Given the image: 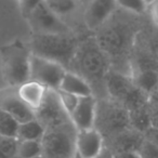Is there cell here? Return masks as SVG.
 Masks as SVG:
<instances>
[{
  "instance_id": "1",
  "label": "cell",
  "mask_w": 158,
  "mask_h": 158,
  "mask_svg": "<svg viewBox=\"0 0 158 158\" xmlns=\"http://www.w3.org/2000/svg\"><path fill=\"white\" fill-rule=\"evenodd\" d=\"M133 14L118 9L97 31L98 44L110 60V69L132 77L130 60L139 34Z\"/></svg>"
},
{
  "instance_id": "2",
  "label": "cell",
  "mask_w": 158,
  "mask_h": 158,
  "mask_svg": "<svg viewBox=\"0 0 158 158\" xmlns=\"http://www.w3.org/2000/svg\"><path fill=\"white\" fill-rule=\"evenodd\" d=\"M110 70V63L105 53L98 44L95 37L80 40L77 52L67 72H72L84 78L92 88L93 94L95 88L97 99L107 97L105 89V77Z\"/></svg>"
},
{
  "instance_id": "3",
  "label": "cell",
  "mask_w": 158,
  "mask_h": 158,
  "mask_svg": "<svg viewBox=\"0 0 158 158\" xmlns=\"http://www.w3.org/2000/svg\"><path fill=\"white\" fill-rule=\"evenodd\" d=\"M80 40L74 34L33 35L29 49L33 55L59 63L68 70Z\"/></svg>"
},
{
  "instance_id": "4",
  "label": "cell",
  "mask_w": 158,
  "mask_h": 158,
  "mask_svg": "<svg viewBox=\"0 0 158 158\" xmlns=\"http://www.w3.org/2000/svg\"><path fill=\"white\" fill-rule=\"evenodd\" d=\"M31 57L29 46L21 40H15L0 49L1 70L9 87L19 88L29 81Z\"/></svg>"
},
{
  "instance_id": "5",
  "label": "cell",
  "mask_w": 158,
  "mask_h": 158,
  "mask_svg": "<svg viewBox=\"0 0 158 158\" xmlns=\"http://www.w3.org/2000/svg\"><path fill=\"white\" fill-rule=\"evenodd\" d=\"M94 129L102 134L104 141L132 129L129 112L121 104L113 101L110 98L99 99L97 104Z\"/></svg>"
},
{
  "instance_id": "6",
  "label": "cell",
  "mask_w": 158,
  "mask_h": 158,
  "mask_svg": "<svg viewBox=\"0 0 158 158\" xmlns=\"http://www.w3.org/2000/svg\"><path fill=\"white\" fill-rule=\"evenodd\" d=\"M77 133L72 121L46 129L41 140L44 158H74L77 154Z\"/></svg>"
},
{
  "instance_id": "7",
  "label": "cell",
  "mask_w": 158,
  "mask_h": 158,
  "mask_svg": "<svg viewBox=\"0 0 158 158\" xmlns=\"http://www.w3.org/2000/svg\"><path fill=\"white\" fill-rule=\"evenodd\" d=\"M34 35H62L73 31L48 8L44 1H38L31 13L25 18Z\"/></svg>"
},
{
  "instance_id": "8",
  "label": "cell",
  "mask_w": 158,
  "mask_h": 158,
  "mask_svg": "<svg viewBox=\"0 0 158 158\" xmlns=\"http://www.w3.org/2000/svg\"><path fill=\"white\" fill-rule=\"evenodd\" d=\"M66 73V68L59 63L31 54L29 81L38 82L49 90L57 91Z\"/></svg>"
},
{
  "instance_id": "9",
  "label": "cell",
  "mask_w": 158,
  "mask_h": 158,
  "mask_svg": "<svg viewBox=\"0 0 158 158\" xmlns=\"http://www.w3.org/2000/svg\"><path fill=\"white\" fill-rule=\"evenodd\" d=\"M35 119H37L46 129L70 120L69 115L66 113L62 105L57 91L49 89L47 90L41 106L35 110Z\"/></svg>"
},
{
  "instance_id": "10",
  "label": "cell",
  "mask_w": 158,
  "mask_h": 158,
  "mask_svg": "<svg viewBox=\"0 0 158 158\" xmlns=\"http://www.w3.org/2000/svg\"><path fill=\"white\" fill-rule=\"evenodd\" d=\"M118 9L117 1H108V0H94L85 2L84 21L86 27L89 31H98L115 13Z\"/></svg>"
},
{
  "instance_id": "11",
  "label": "cell",
  "mask_w": 158,
  "mask_h": 158,
  "mask_svg": "<svg viewBox=\"0 0 158 158\" xmlns=\"http://www.w3.org/2000/svg\"><path fill=\"white\" fill-rule=\"evenodd\" d=\"M0 110L8 113L19 123L35 119V112L21 99L18 88L8 87L0 90Z\"/></svg>"
},
{
  "instance_id": "12",
  "label": "cell",
  "mask_w": 158,
  "mask_h": 158,
  "mask_svg": "<svg viewBox=\"0 0 158 158\" xmlns=\"http://www.w3.org/2000/svg\"><path fill=\"white\" fill-rule=\"evenodd\" d=\"M135 88L132 77L110 69L105 77V89L110 100L123 105L130 93Z\"/></svg>"
},
{
  "instance_id": "13",
  "label": "cell",
  "mask_w": 158,
  "mask_h": 158,
  "mask_svg": "<svg viewBox=\"0 0 158 158\" xmlns=\"http://www.w3.org/2000/svg\"><path fill=\"white\" fill-rule=\"evenodd\" d=\"M98 99L94 95L80 98L76 110L69 116L70 121L78 131L94 129Z\"/></svg>"
},
{
  "instance_id": "14",
  "label": "cell",
  "mask_w": 158,
  "mask_h": 158,
  "mask_svg": "<svg viewBox=\"0 0 158 158\" xmlns=\"http://www.w3.org/2000/svg\"><path fill=\"white\" fill-rule=\"evenodd\" d=\"M144 135L142 133L133 129H129L113 138L107 139L104 141V143L105 147L110 149L112 154L130 153V152L139 153L144 143Z\"/></svg>"
},
{
  "instance_id": "15",
  "label": "cell",
  "mask_w": 158,
  "mask_h": 158,
  "mask_svg": "<svg viewBox=\"0 0 158 158\" xmlns=\"http://www.w3.org/2000/svg\"><path fill=\"white\" fill-rule=\"evenodd\" d=\"M77 154L81 158H95L105 147L104 138L98 130L90 129L77 133Z\"/></svg>"
},
{
  "instance_id": "16",
  "label": "cell",
  "mask_w": 158,
  "mask_h": 158,
  "mask_svg": "<svg viewBox=\"0 0 158 158\" xmlns=\"http://www.w3.org/2000/svg\"><path fill=\"white\" fill-rule=\"evenodd\" d=\"M48 89L35 81H27L18 88L21 99L35 112L41 106Z\"/></svg>"
},
{
  "instance_id": "17",
  "label": "cell",
  "mask_w": 158,
  "mask_h": 158,
  "mask_svg": "<svg viewBox=\"0 0 158 158\" xmlns=\"http://www.w3.org/2000/svg\"><path fill=\"white\" fill-rule=\"evenodd\" d=\"M59 90L70 93L78 98H87L94 95L90 85L84 78L72 72H67L65 74Z\"/></svg>"
},
{
  "instance_id": "18",
  "label": "cell",
  "mask_w": 158,
  "mask_h": 158,
  "mask_svg": "<svg viewBox=\"0 0 158 158\" xmlns=\"http://www.w3.org/2000/svg\"><path fill=\"white\" fill-rule=\"evenodd\" d=\"M46 132V128L37 120L33 119L24 123H20L18 131V141H37L41 142Z\"/></svg>"
},
{
  "instance_id": "19",
  "label": "cell",
  "mask_w": 158,
  "mask_h": 158,
  "mask_svg": "<svg viewBox=\"0 0 158 158\" xmlns=\"http://www.w3.org/2000/svg\"><path fill=\"white\" fill-rule=\"evenodd\" d=\"M48 8L57 15L62 21L63 18L73 15L80 8H84L85 2H78L73 0H53V1H44Z\"/></svg>"
},
{
  "instance_id": "20",
  "label": "cell",
  "mask_w": 158,
  "mask_h": 158,
  "mask_svg": "<svg viewBox=\"0 0 158 158\" xmlns=\"http://www.w3.org/2000/svg\"><path fill=\"white\" fill-rule=\"evenodd\" d=\"M132 80L139 89L149 95L158 85V72L157 70H142V72L134 73L132 74Z\"/></svg>"
},
{
  "instance_id": "21",
  "label": "cell",
  "mask_w": 158,
  "mask_h": 158,
  "mask_svg": "<svg viewBox=\"0 0 158 158\" xmlns=\"http://www.w3.org/2000/svg\"><path fill=\"white\" fill-rule=\"evenodd\" d=\"M130 125L131 128L140 133L144 134L151 128V118H149V105L146 107L139 108L129 112Z\"/></svg>"
},
{
  "instance_id": "22",
  "label": "cell",
  "mask_w": 158,
  "mask_h": 158,
  "mask_svg": "<svg viewBox=\"0 0 158 158\" xmlns=\"http://www.w3.org/2000/svg\"><path fill=\"white\" fill-rule=\"evenodd\" d=\"M20 123L8 113L0 110V136L9 139L18 138ZM18 140V139H16Z\"/></svg>"
},
{
  "instance_id": "23",
  "label": "cell",
  "mask_w": 158,
  "mask_h": 158,
  "mask_svg": "<svg viewBox=\"0 0 158 158\" xmlns=\"http://www.w3.org/2000/svg\"><path fill=\"white\" fill-rule=\"evenodd\" d=\"M42 156L41 142L37 141H19L18 158H36Z\"/></svg>"
},
{
  "instance_id": "24",
  "label": "cell",
  "mask_w": 158,
  "mask_h": 158,
  "mask_svg": "<svg viewBox=\"0 0 158 158\" xmlns=\"http://www.w3.org/2000/svg\"><path fill=\"white\" fill-rule=\"evenodd\" d=\"M18 144L16 139L0 136V158H18Z\"/></svg>"
},
{
  "instance_id": "25",
  "label": "cell",
  "mask_w": 158,
  "mask_h": 158,
  "mask_svg": "<svg viewBox=\"0 0 158 158\" xmlns=\"http://www.w3.org/2000/svg\"><path fill=\"white\" fill-rule=\"evenodd\" d=\"M151 2L142 1V0H134V1H117V6L120 9L129 12L131 14H143L148 11Z\"/></svg>"
},
{
  "instance_id": "26",
  "label": "cell",
  "mask_w": 158,
  "mask_h": 158,
  "mask_svg": "<svg viewBox=\"0 0 158 158\" xmlns=\"http://www.w3.org/2000/svg\"><path fill=\"white\" fill-rule=\"evenodd\" d=\"M57 94H59V98H60V100H61V103H62V105H63L64 110H65L66 113L70 116L72 113L76 110L80 98L70 94V93L64 92V91H61V90H57Z\"/></svg>"
},
{
  "instance_id": "27",
  "label": "cell",
  "mask_w": 158,
  "mask_h": 158,
  "mask_svg": "<svg viewBox=\"0 0 158 158\" xmlns=\"http://www.w3.org/2000/svg\"><path fill=\"white\" fill-rule=\"evenodd\" d=\"M141 158H158V147L144 140L142 147L139 151Z\"/></svg>"
},
{
  "instance_id": "28",
  "label": "cell",
  "mask_w": 158,
  "mask_h": 158,
  "mask_svg": "<svg viewBox=\"0 0 158 158\" xmlns=\"http://www.w3.org/2000/svg\"><path fill=\"white\" fill-rule=\"evenodd\" d=\"M144 139L146 141H148L149 143L156 145L158 147V129H155V128H149L144 134Z\"/></svg>"
},
{
  "instance_id": "29",
  "label": "cell",
  "mask_w": 158,
  "mask_h": 158,
  "mask_svg": "<svg viewBox=\"0 0 158 158\" xmlns=\"http://www.w3.org/2000/svg\"><path fill=\"white\" fill-rule=\"evenodd\" d=\"M151 128L158 129V106H149Z\"/></svg>"
},
{
  "instance_id": "30",
  "label": "cell",
  "mask_w": 158,
  "mask_h": 158,
  "mask_svg": "<svg viewBox=\"0 0 158 158\" xmlns=\"http://www.w3.org/2000/svg\"><path fill=\"white\" fill-rule=\"evenodd\" d=\"M149 15H151L152 20H153L154 24L158 27V1H153L151 2L148 8Z\"/></svg>"
},
{
  "instance_id": "31",
  "label": "cell",
  "mask_w": 158,
  "mask_h": 158,
  "mask_svg": "<svg viewBox=\"0 0 158 158\" xmlns=\"http://www.w3.org/2000/svg\"><path fill=\"white\" fill-rule=\"evenodd\" d=\"M37 2L38 1H23V2L20 3L21 8H22V13L25 18L31 13V11L34 9V7L37 5Z\"/></svg>"
},
{
  "instance_id": "32",
  "label": "cell",
  "mask_w": 158,
  "mask_h": 158,
  "mask_svg": "<svg viewBox=\"0 0 158 158\" xmlns=\"http://www.w3.org/2000/svg\"><path fill=\"white\" fill-rule=\"evenodd\" d=\"M149 106H158V85L148 95Z\"/></svg>"
},
{
  "instance_id": "33",
  "label": "cell",
  "mask_w": 158,
  "mask_h": 158,
  "mask_svg": "<svg viewBox=\"0 0 158 158\" xmlns=\"http://www.w3.org/2000/svg\"><path fill=\"white\" fill-rule=\"evenodd\" d=\"M113 158H141L140 154L135 152L130 153H120V154H113Z\"/></svg>"
},
{
  "instance_id": "34",
  "label": "cell",
  "mask_w": 158,
  "mask_h": 158,
  "mask_svg": "<svg viewBox=\"0 0 158 158\" xmlns=\"http://www.w3.org/2000/svg\"><path fill=\"white\" fill-rule=\"evenodd\" d=\"M95 158H113V154L110 153V151L106 147H104V149L101 152L99 156H97Z\"/></svg>"
},
{
  "instance_id": "35",
  "label": "cell",
  "mask_w": 158,
  "mask_h": 158,
  "mask_svg": "<svg viewBox=\"0 0 158 158\" xmlns=\"http://www.w3.org/2000/svg\"><path fill=\"white\" fill-rule=\"evenodd\" d=\"M74 158H81V156H79L78 154H76V155L74 156Z\"/></svg>"
}]
</instances>
